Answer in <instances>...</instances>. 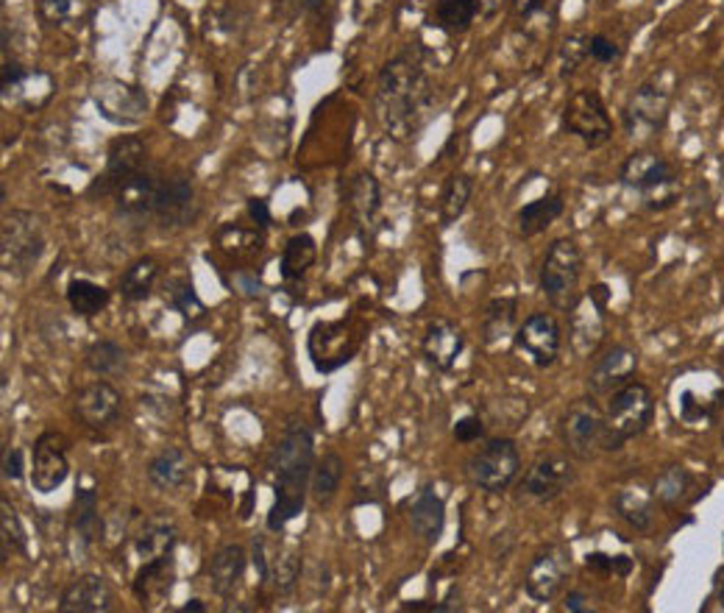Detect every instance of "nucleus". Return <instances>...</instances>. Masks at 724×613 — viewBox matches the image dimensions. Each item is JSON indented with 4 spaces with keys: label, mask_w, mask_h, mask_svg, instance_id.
<instances>
[{
    "label": "nucleus",
    "mask_w": 724,
    "mask_h": 613,
    "mask_svg": "<svg viewBox=\"0 0 724 613\" xmlns=\"http://www.w3.org/2000/svg\"><path fill=\"white\" fill-rule=\"evenodd\" d=\"M691 488V471L683 469V465H668V469H663L661 474H657L655 483H652V496H655L661 505H666V508H675V505H680V502L686 499Z\"/></svg>",
    "instance_id": "nucleus-41"
},
{
    "label": "nucleus",
    "mask_w": 724,
    "mask_h": 613,
    "mask_svg": "<svg viewBox=\"0 0 724 613\" xmlns=\"http://www.w3.org/2000/svg\"><path fill=\"white\" fill-rule=\"evenodd\" d=\"M652 419H655V397L644 382H636L630 379L627 385H621L619 390H613L607 397L605 408V422L621 444H627L630 438H638L650 429Z\"/></svg>",
    "instance_id": "nucleus-10"
},
{
    "label": "nucleus",
    "mask_w": 724,
    "mask_h": 613,
    "mask_svg": "<svg viewBox=\"0 0 724 613\" xmlns=\"http://www.w3.org/2000/svg\"><path fill=\"white\" fill-rule=\"evenodd\" d=\"M176 613H206V605L201 600H190L179 608Z\"/></svg>",
    "instance_id": "nucleus-59"
},
{
    "label": "nucleus",
    "mask_w": 724,
    "mask_h": 613,
    "mask_svg": "<svg viewBox=\"0 0 724 613\" xmlns=\"http://www.w3.org/2000/svg\"><path fill=\"white\" fill-rule=\"evenodd\" d=\"M668 109H672V84H668V70H661L632 90L621 109V123L636 140H650L663 131Z\"/></svg>",
    "instance_id": "nucleus-7"
},
{
    "label": "nucleus",
    "mask_w": 724,
    "mask_h": 613,
    "mask_svg": "<svg viewBox=\"0 0 724 613\" xmlns=\"http://www.w3.org/2000/svg\"><path fill=\"white\" fill-rule=\"evenodd\" d=\"M541 7H544V0H513V9L519 17H533Z\"/></svg>",
    "instance_id": "nucleus-57"
},
{
    "label": "nucleus",
    "mask_w": 724,
    "mask_h": 613,
    "mask_svg": "<svg viewBox=\"0 0 724 613\" xmlns=\"http://www.w3.org/2000/svg\"><path fill=\"white\" fill-rule=\"evenodd\" d=\"M0 510H3V516H0V524H3V539H0V544H3V564H7L9 555H25V552H28V539H25L17 510L9 505V499H0Z\"/></svg>",
    "instance_id": "nucleus-44"
},
{
    "label": "nucleus",
    "mask_w": 724,
    "mask_h": 613,
    "mask_svg": "<svg viewBox=\"0 0 724 613\" xmlns=\"http://www.w3.org/2000/svg\"><path fill=\"white\" fill-rule=\"evenodd\" d=\"M268 469L273 474V499L271 510L265 516V527L271 533H282L293 519H298L304 510V502L310 494L312 469H316V438L312 429L304 422L293 419L282 438L273 446Z\"/></svg>",
    "instance_id": "nucleus-2"
},
{
    "label": "nucleus",
    "mask_w": 724,
    "mask_h": 613,
    "mask_svg": "<svg viewBox=\"0 0 724 613\" xmlns=\"http://www.w3.org/2000/svg\"><path fill=\"white\" fill-rule=\"evenodd\" d=\"M589 59V34H571L563 39V48H560V75L569 79L574 75V70Z\"/></svg>",
    "instance_id": "nucleus-47"
},
{
    "label": "nucleus",
    "mask_w": 724,
    "mask_h": 613,
    "mask_svg": "<svg viewBox=\"0 0 724 613\" xmlns=\"http://www.w3.org/2000/svg\"><path fill=\"white\" fill-rule=\"evenodd\" d=\"M429 613H458V611H463V605H458V602H432V605L427 608Z\"/></svg>",
    "instance_id": "nucleus-58"
},
{
    "label": "nucleus",
    "mask_w": 724,
    "mask_h": 613,
    "mask_svg": "<svg viewBox=\"0 0 724 613\" xmlns=\"http://www.w3.org/2000/svg\"><path fill=\"white\" fill-rule=\"evenodd\" d=\"M176 544H179V530H176L174 521L165 519V516H154L137 533L134 552L140 557V564H145V561H159V557L174 555Z\"/></svg>",
    "instance_id": "nucleus-31"
},
{
    "label": "nucleus",
    "mask_w": 724,
    "mask_h": 613,
    "mask_svg": "<svg viewBox=\"0 0 724 613\" xmlns=\"http://www.w3.org/2000/svg\"><path fill=\"white\" fill-rule=\"evenodd\" d=\"M64 296H68L70 310L81 318H95L98 313H104L111 302V293L106 291L104 285H98V282L84 276L70 279Z\"/></svg>",
    "instance_id": "nucleus-39"
},
{
    "label": "nucleus",
    "mask_w": 724,
    "mask_h": 613,
    "mask_svg": "<svg viewBox=\"0 0 724 613\" xmlns=\"http://www.w3.org/2000/svg\"><path fill=\"white\" fill-rule=\"evenodd\" d=\"M129 366V354L115 341H95L87 349V368L98 377H118Z\"/></svg>",
    "instance_id": "nucleus-42"
},
{
    "label": "nucleus",
    "mask_w": 724,
    "mask_h": 613,
    "mask_svg": "<svg viewBox=\"0 0 724 613\" xmlns=\"http://www.w3.org/2000/svg\"><path fill=\"white\" fill-rule=\"evenodd\" d=\"M70 474V460H68V438L62 433H48L39 435L34 440L32 449V488L37 494H54L56 488H62L64 480Z\"/></svg>",
    "instance_id": "nucleus-16"
},
{
    "label": "nucleus",
    "mask_w": 724,
    "mask_h": 613,
    "mask_svg": "<svg viewBox=\"0 0 724 613\" xmlns=\"http://www.w3.org/2000/svg\"><path fill=\"white\" fill-rule=\"evenodd\" d=\"M585 566L600 575H619L627 577L632 571V561L627 555H607V552H591L585 557Z\"/></svg>",
    "instance_id": "nucleus-49"
},
{
    "label": "nucleus",
    "mask_w": 724,
    "mask_h": 613,
    "mask_svg": "<svg viewBox=\"0 0 724 613\" xmlns=\"http://www.w3.org/2000/svg\"><path fill=\"white\" fill-rule=\"evenodd\" d=\"M93 104L100 118L115 126H137L149 115V95L143 87L120 79H100L93 84Z\"/></svg>",
    "instance_id": "nucleus-12"
},
{
    "label": "nucleus",
    "mask_w": 724,
    "mask_h": 613,
    "mask_svg": "<svg viewBox=\"0 0 724 613\" xmlns=\"http://www.w3.org/2000/svg\"><path fill=\"white\" fill-rule=\"evenodd\" d=\"M159 271L162 268L154 257H140V260L131 262L118 282V293L123 296V302H145L154 293L156 282H159Z\"/></svg>",
    "instance_id": "nucleus-36"
},
{
    "label": "nucleus",
    "mask_w": 724,
    "mask_h": 613,
    "mask_svg": "<svg viewBox=\"0 0 724 613\" xmlns=\"http://www.w3.org/2000/svg\"><path fill=\"white\" fill-rule=\"evenodd\" d=\"M435 95L429 50L422 43H410L379 70L373 111L393 140H413L435 115Z\"/></svg>",
    "instance_id": "nucleus-1"
},
{
    "label": "nucleus",
    "mask_w": 724,
    "mask_h": 613,
    "mask_svg": "<svg viewBox=\"0 0 724 613\" xmlns=\"http://www.w3.org/2000/svg\"><path fill=\"white\" fill-rule=\"evenodd\" d=\"M298 577H301V557L293 550L282 552L276 557V564L271 566V582L276 597H290L296 591Z\"/></svg>",
    "instance_id": "nucleus-46"
},
{
    "label": "nucleus",
    "mask_w": 724,
    "mask_h": 613,
    "mask_svg": "<svg viewBox=\"0 0 724 613\" xmlns=\"http://www.w3.org/2000/svg\"><path fill=\"white\" fill-rule=\"evenodd\" d=\"M563 608L569 613H591V611H594V605H591V600H589V594H585V591H569V594H566V600H563Z\"/></svg>",
    "instance_id": "nucleus-54"
},
{
    "label": "nucleus",
    "mask_w": 724,
    "mask_h": 613,
    "mask_svg": "<svg viewBox=\"0 0 724 613\" xmlns=\"http://www.w3.org/2000/svg\"><path fill=\"white\" fill-rule=\"evenodd\" d=\"M515 321H519V302L513 296H501L485 307L483 323H479V338L485 346H496V343L508 341L515 334Z\"/></svg>",
    "instance_id": "nucleus-33"
},
{
    "label": "nucleus",
    "mask_w": 724,
    "mask_h": 613,
    "mask_svg": "<svg viewBox=\"0 0 724 613\" xmlns=\"http://www.w3.org/2000/svg\"><path fill=\"white\" fill-rule=\"evenodd\" d=\"M348 210H352L359 235L366 237L377 226V217L382 212V185L377 176L363 170L348 181Z\"/></svg>",
    "instance_id": "nucleus-27"
},
{
    "label": "nucleus",
    "mask_w": 724,
    "mask_h": 613,
    "mask_svg": "<svg viewBox=\"0 0 724 613\" xmlns=\"http://www.w3.org/2000/svg\"><path fill=\"white\" fill-rule=\"evenodd\" d=\"M619 181L641 196L646 210H668L680 201L677 167L655 151H636L619 167Z\"/></svg>",
    "instance_id": "nucleus-3"
},
{
    "label": "nucleus",
    "mask_w": 724,
    "mask_h": 613,
    "mask_svg": "<svg viewBox=\"0 0 724 613\" xmlns=\"http://www.w3.org/2000/svg\"><path fill=\"white\" fill-rule=\"evenodd\" d=\"M115 589L100 575H79L59 597V613H109L115 611Z\"/></svg>",
    "instance_id": "nucleus-22"
},
{
    "label": "nucleus",
    "mask_w": 724,
    "mask_h": 613,
    "mask_svg": "<svg viewBox=\"0 0 724 613\" xmlns=\"http://www.w3.org/2000/svg\"><path fill=\"white\" fill-rule=\"evenodd\" d=\"M174 586V555L159 557V561H145L137 569L134 580H131V591L143 605H151L154 600L165 597Z\"/></svg>",
    "instance_id": "nucleus-32"
},
{
    "label": "nucleus",
    "mask_w": 724,
    "mask_h": 613,
    "mask_svg": "<svg viewBox=\"0 0 724 613\" xmlns=\"http://www.w3.org/2000/svg\"><path fill=\"white\" fill-rule=\"evenodd\" d=\"M471 485L488 494H505L521 474V452L513 438H490L465 463Z\"/></svg>",
    "instance_id": "nucleus-8"
},
{
    "label": "nucleus",
    "mask_w": 724,
    "mask_h": 613,
    "mask_svg": "<svg viewBox=\"0 0 724 613\" xmlns=\"http://www.w3.org/2000/svg\"><path fill=\"white\" fill-rule=\"evenodd\" d=\"M713 600H716L719 608L724 611V580H716V597H713Z\"/></svg>",
    "instance_id": "nucleus-60"
},
{
    "label": "nucleus",
    "mask_w": 724,
    "mask_h": 613,
    "mask_svg": "<svg viewBox=\"0 0 724 613\" xmlns=\"http://www.w3.org/2000/svg\"><path fill=\"white\" fill-rule=\"evenodd\" d=\"M610 302V287L591 285L585 296L577 298V304L569 310V341L580 357L596 352V346L605 338V310Z\"/></svg>",
    "instance_id": "nucleus-11"
},
{
    "label": "nucleus",
    "mask_w": 724,
    "mask_h": 613,
    "mask_svg": "<svg viewBox=\"0 0 724 613\" xmlns=\"http://www.w3.org/2000/svg\"><path fill=\"white\" fill-rule=\"evenodd\" d=\"M574 483V465L560 455H544L521 478L519 491L535 502H551Z\"/></svg>",
    "instance_id": "nucleus-20"
},
{
    "label": "nucleus",
    "mask_w": 724,
    "mask_h": 613,
    "mask_svg": "<svg viewBox=\"0 0 724 613\" xmlns=\"http://www.w3.org/2000/svg\"><path fill=\"white\" fill-rule=\"evenodd\" d=\"M318 257V243L316 237L307 235V232H298L287 240L285 251H282V260H278V273L285 282H301L307 276L312 266H316Z\"/></svg>",
    "instance_id": "nucleus-38"
},
{
    "label": "nucleus",
    "mask_w": 724,
    "mask_h": 613,
    "mask_svg": "<svg viewBox=\"0 0 724 613\" xmlns=\"http://www.w3.org/2000/svg\"><path fill=\"white\" fill-rule=\"evenodd\" d=\"M571 577V552L563 544H549L535 552L526 566L524 591L533 602H551L560 597Z\"/></svg>",
    "instance_id": "nucleus-14"
},
{
    "label": "nucleus",
    "mask_w": 724,
    "mask_h": 613,
    "mask_svg": "<svg viewBox=\"0 0 724 613\" xmlns=\"http://www.w3.org/2000/svg\"><path fill=\"white\" fill-rule=\"evenodd\" d=\"M45 79H50L48 73L43 70H28L23 68L20 62H3V70H0V98L3 104L12 106H43L45 101L37 98V84H43Z\"/></svg>",
    "instance_id": "nucleus-28"
},
{
    "label": "nucleus",
    "mask_w": 724,
    "mask_h": 613,
    "mask_svg": "<svg viewBox=\"0 0 724 613\" xmlns=\"http://www.w3.org/2000/svg\"><path fill=\"white\" fill-rule=\"evenodd\" d=\"M70 527H73L75 541H79L84 552L104 535V521H100L98 514V491L95 488L75 491L73 521H70Z\"/></svg>",
    "instance_id": "nucleus-34"
},
{
    "label": "nucleus",
    "mask_w": 724,
    "mask_h": 613,
    "mask_svg": "<svg viewBox=\"0 0 724 613\" xmlns=\"http://www.w3.org/2000/svg\"><path fill=\"white\" fill-rule=\"evenodd\" d=\"M638 368V352L630 349L627 343H613L610 349L600 354L591 366L589 385L591 397H610L613 390H619L621 385H627L632 379Z\"/></svg>",
    "instance_id": "nucleus-19"
},
{
    "label": "nucleus",
    "mask_w": 724,
    "mask_h": 613,
    "mask_svg": "<svg viewBox=\"0 0 724 613\" xmlns=\"http://www.w3.org/2000/svg\"><path fill=\"white\" fill-rule=\"evenodd\" d=\"M722 81H724V64H722Z\"/></svg>",
    "instance_id": "nucleus-61"
},
{
    "label": "nucleus",
    "mask_w": 724,
    "mask_h": 613,
    "mask_svg": "<svg viewBox=\"0 0 724 613\" xmlns=\"http://www.w3.org/2000/svg\"><path fill=\"white\" fill-rule=\"evenodd\" d=\"M120 413H123V397L106 379L84 385L73 399V415L87 429L115 427L120 422Z\"/></svg>",
    "instance_id": "nucleus-18"
},
{
    "label": "nucleus",
    "mask_w": 724,
    "mask_h": 613,
    "mask_svg": "<svg viewBox=\"0 0 724 613\" xmlns=\"http://www.w3.org/2000/svg\"><path fill=\"white\" fill-rule=\"evenodd\" d=\"M237 287H240V293H246V296H260L262 293L260 279L246 276V273H237Z\"/></svg>",
    "instance_id": "nucleus-56"
},
{
    "label": "nucleus",
    "mask_w": 724,
    "mask_h": 613,
    "mask_svg": "<svg viewBox=\"0 0 724 613\" xmlns=\"http://www.w3.org/2000/svg\"><path fill=\"white\" fill-rule=\"evenodd\" d=\"M407 519L413 533L424 541V544H438L443 539L446 530V502L443 496L435 491L432 483L422 485L407 499Z\"/></svg>",
    "instance_id": "nucleus-23"
},
{
    "label": "nucleus",
    "mask_w": 724,
    "mask_h": 613,
    "mask_svg": "<svg viewBox=\"0 0 724 613\" xmlns=\"http://www.w3.org/2000/svg\"><path fill=\"white\" fill-rule=\"evenodd\" d=\"M722 444H724V433H722Z\"/></svg>",
    "instance_id": "nucleus-62"
},
{
    "label": "nucleus",
    "mask_w": 724,
    "mask_h": 613,
    "mask_svg": "<svg viewBox=\"0 0 724 613\" xmlns=\"http://www.w3.org/2000/svg\"><path fill=\"white\" fill-rule=\"evenodd\" d=\"M621 56H625V48L607 34H589V59H594L596 64H616L621 62Z\"/></svg>",
    "instance_id": "nucleus-48"
},
{
    "label": "nucleus",
    "mask_w": 724,
    "mask_h": 613,
    "mask_svg": "<svg viewBox=\"0 0 724 613\" xmlns=\"http://www.w3.org/2000/svg\"><path fill=\"white\" fill-rule=\"evenodd\" d=\"M90 14V0H39V17L50 25L79 23Z\"/></svg>",
    "instance_id": "nucleus-45"
},
{
    "label": "nucleus",
    "mask_w": 724,
    "mask_h": 613,
    "mask_svg": "<svg viewBox=\"0 0 724 613\" xmlns=\"http://www.w3.org/2000/svg\"><path fill=\"white\" fill-rule=\"evenodd\" d=\"M45 223L32 210H12L0 223V266L3 273L25 279L45 255Z\"/></svg>",
    "instance_id": "nucleus-5"
},
{
    "label": "nucleus",
    "mask_w": 724,
    "mask_h": 613,
    "mask_svg": "<svg viewBox=\"0 0 724 613\" xmlns=\"http://www.w3.org/2000/svg\"><path fill=\"white\" fill-rule=\"evenodd\" d=\"M149 165V156H145V143L134 134L118 137L115 143L109 145V154H106V170L98 181L93 185V192L100 196H109L111 187L120 185L126 176L137 174L140 167Z\"/></svg>",
    "instance_id": "nucleus-24"
},
{
    "label": "nucleus",
    "mask_w": 724,
    "mask_h": 613,
    "mask_svg": "<svg viewBox=\"0 0 724 613\" xmlns=\"http://www.w3.org/2000/svg\"><path fill=\"white\" fill-rule=\"evenodd\" d=\"M582 262H585L582 248L571 237H557L546 248L538 271V287L555 310L569 313L580 298Z\"/></svg>",
    "instance_id": "nucleus-6"
},
{
    "label": "nucleus",
    "mask_w": 724,
    "mask_h": 613,
    "mask_svg": "<svg viewBox=\"0 0 724 613\" xmlns=\"http://www.w3.org/2000/svg\"><path fill=\"white\" fill-rule=\"evenodd\" d=\"M479 12H483V0H435L429 7L427 23L449 37H458L468 32Z\"/></svg>",
    "instance_id": "nucleus-30"
},
{
    "label": "nucleus",
    "mask_w": 724,
    "mask_h": 613,
    "mask_svg": "<svg viewBox=\"0 0 724 613\" xmlns=\"http://www.w3.org/2000/svg\"><path fill=\"white\" fill-rule=\"evenodd\" d=\"M343 474H346V463L337 452H327L323 458L316 460V469H312L310 480V496L318 508H327L332 505V499L337 496L343 483Z\"/></svg>",
    "instance_id": "nucleus-37"
},
{
    "label": "nucleus",
    "mask_w": 724,
    "mask_h": 613,
    "mask_svg": "<svg viewBox=\"0 0 724 613\" xmlns=\"http://www.w3.org/2000/svg\"><path fill=\"white\" fill-rule=\"evenodd\" d=\"M471 196H474V179L468 174L458 170L446 179L443 192H440V221H443V226H452L463 217Z\"/></svg>",
    "instance_id": "nucleus-40"
},
{
    "label": "nucleus",
    "mask_w": 724,
    "mask_h": 613,
    "mask_svg": "<svg viewBox=\"0 0 724 613\" xmlns=\"http://www.w3.org/2000/svg\"><path fill=\"white\" fill-rule=\"evenodd\" d=\"M560 440H563L566 452L574 455L582 463L600 458L602 452H619L625 446L607 429L605 410L594 402V397L577 399L566 408L563 419H560Z\"/></svg>",
    "instance_id": "nucleus-4"
},
{
    "label": "nucleus",
    "mask_w": 724,
    "mask_h": 613,
    "mask_svg": "<svg viewBox=\"0 0 724 613\" xmlns=\"http://www.w3.org/2000/svg\"><path fill=\"white\" fill-rule=\"evenodd\" d=\"M613 514L619 516L625 524H630L638 533H650L655 524V508L652 496H646L641 488H621L613 494Z\"/></svg>",
    "instance_id": "nucleus-35"
},
{
    "label": "nucleus",
    "mask_w": 724,
    "mask_h": 613,
    "mask_svg": "<svg viewBox=\"0 0 724 613\" xmlns=\"http://www.w3.org/2000/svg\"><path fill=\"white\" fill-rule=\"evenodd\" d=\"M248 566V552L240 544H223L221 550L212 552L206 577H210V589L223 600H232L237 589L242 586Z\"/></svg>",
    "instance_id": "nucleus-25"
},
{
    "label": "nucleus",
    "mask_w": 724,
    "mask_h": 613,
    "mask_svg": "<svg viewBox=\"0 0 724 613\" xmlns=\"http://www.w3.org/2000/svg\"><path fill=\"white\" fill-rule=\"evenodd\" d=\"M199 217V199H195V187L190 176L185 174H162L159 196H156L154 217L162 229H185L192 226Z\"/></svg>",
    "instance_id": "nucleus-15"
},
{
    "label": "nucleus",
    "mask_w": 724,
    "mask_h": 613,
    "mask_svg": "<svg viewBox=\"0 0 724 613\" xmlns=\"http://www.w3.org/2000/svg\"><path fill=\"white\" fill-rule=\"evenodd\" d=\"M513 343L519 352H524L526 357L533 359L535 366L549 368L555 366L560 346H563V329H560V321L551 313H533L515 329Z\"/></svg>",
    "instance_id": "nucleus-17"
},
{
    "label": "nucleus",
    "mask_w": 724,
    "mask_h": 613,
    "mask_svg": "<svg viewBox=\"0 0 724 613\" xmlns=\"http://www.w3.org/2000/svg\"><path fill=\"white\" fill-rule=\"evenodd\" d=\"M165 296H167V304L174 307L176 313H179L181 318H187V321H199V318H204V302L199 298V293H195V287H192L190 279L185 276H176L167 282L165 287Z\"/></svg>",
    "instance_id": "nucleus-43"
},
{
    "label": "nucleus",
    "mask_w": 724,
    "mask_h": 613,
    "mask_svg": "<svg viewBox=\"0 0 724 613\" xmlns=\"http://www.w3.org/2000/svg\"><path fill=\"white\" fill-rule=\"evenodd\" d=\"M25 478V455L20 446H7L3 452V480L7 483H20Z\"/></svg>",
    "instance_id": "nucleus-51"
},
{
    "label": "nucleus",
    "mask_w": 724,
    "mask_h": 613,
    "mask_svg": "<svg viewBox=\"0 0 724 613\" xmlns=\"http://www.w3.org/2000/svg\"><path fill=\"white\" fill-rule=\"evenodd\" d=\"M465 349V332L452 318H432L424 329L422 354L429 366L440 374H449Z\"/></svg>",
    "instance_id": "nucleus-21"
},
{
    "label": "nucleus",
    "mask_w": 724,
    "mask_h": 613,
    "mask_svg": "<svg viewBox=\"0 0 724 613\" xmlns=\"http://www.w3.org/2000/svg\"><path fill=\"white\" fill-rule=\"evenodd\" d=\"M251 564H254L257 577H260V586L271 582V566H268L265 541L262 539H254V544H251Z\"/></svg>",
    "instance_id": "nucleus-53"
},
{
    "label": "nucleus",
    "mask_w": 724,
    "mask_h": 613,
    "mask_svg": "<svg viewBox=\"0 0 724 613\" xmlns=\"http://www.w3.org/2000/svg\"><path fill=\"white\" fill-rule=\"evenodd\" d=\"M359 349V334H348L346 321H316L307 334V354L321 374L348 366Z\"/></svg>",
    "instance_id": "nucleus-13"
},
{
    "label": "nucleus",
    "mask_w": 724,
    "mask_h": 613,
    "mask_svg": "<svg viewBox=\"0 0 724 613\" xmlns=\"http://www.w3.org/2000/svg\"><path fill=\"white\" fill-rule=\"evenodd\" d=\"M566 212V199L563 192H546L541 199L530 201V204L521 207L515 212V229L519 237L530 240V237H538L549 229L551 223Z\"/></svg>",
    "instance_id": "nucleus-29"
},
{
    "label": "nucleus",
    "mask_w": 724,
    "mask_h": 613,
    "mask_svg": "<svg viewBox=\"0 0 724 613\" xmlns=\"http://www.w3.org/2000/svg\"><path fill=\"white\" fill-rule=\"evenodd\" d=\"M329 3H332V0H293L296 14H307V17H321Z\"/></svg>",
    "instance_id": "nucleus-55"
},
{
    "label": "nucleus",
    "mask_w": 724,
    "mask_h": 613,
    "mask_svg": "<svg viewBox=\"0 0 724 613\" xmlns=\"http://www.w3.org/2000/svg\"><path fill=\"white\" fill-rule=\"evenodd\" d=\"M149 483L156 491H181L192 480V458L190 452H185L181 446H165L162 452H156L151 458L149 469Z\"/></svg>",
    "instance_id": "nucleus-26"
},
{
    "label": "nucleus",
    "mask_w": 724,
    "mask_h": 613,
    "mask_svg": "<svg viewBox=\"0 0 724 613\" xmlns=\"http://www.w3.org/2000/svg\"><path fill=\"white\" fill-rule=\"evenodd\" d=\"M246 210H248V217H251V221H254V226H257V229H260V232H265L268 226H271V223H273L271 207H268V201H265V199H248Z\"/></svg>",
    "instance_id": "nucleus-52"
},
{
    "label": "nucleus",
    "mask_w": 724,
    "mask_h": 613,
    "mask_svg": "<svg viewBox=\"0 0 724 613\" xmlns=\"http://www.w3.org/2000/svg\"><path fill=\"white\" fill-rule=\"evenodd\" d=\"M560 126L591 151L607 145L613 137L610 111L596 90H574L560 111Z\"/></svg>",
    "instance_id": "nucleus-9"
},
{
    "label": "nucleus",
    "mask_w": 724,
    "mask_h": 613,
    "mask_svg": "<svg viewBox=\"0 0 724 613\" xmlns=\"http://www.w3.org/2000/svg\"><path fill=\"white\" fill-rule=\"evenodd\" d=\"M485 433H488V427H485L479 415H463L452 427V435L458 444H477L479 438H485Z\"/></svg>",
    "instance_id": "nucleus-50"
}]
</instances>
